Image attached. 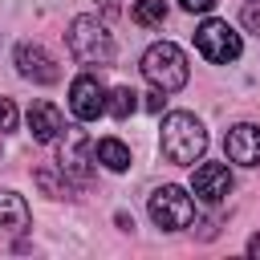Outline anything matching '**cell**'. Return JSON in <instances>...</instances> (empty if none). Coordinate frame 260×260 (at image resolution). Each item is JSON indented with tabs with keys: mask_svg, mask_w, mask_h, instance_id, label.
Returning a JSON list of instances; mask_svg holds the SVG:
<instances>
[{
	"mask_svg": "<svg viewBox=\"0 0 260 260\" xmlns=\"http://www.w3.org/2000/svg\"><path fill=\"white\" fill-rule=\"evenodd\" d=\"M223 146H228V158H232V162H240V167H260V126H252V122L232 126L228 138H223Z\"/></svg>",
	"mask_w": 260,
	"mask_h": 260,
	"instance_id": "9",
	"label": "cell"
},
{
	"mask_svg": "<svg viewBox=\"0 0 260 260\" xmlns=\"http://www.w3.org/2000/svg\"><path fill=\"white\" fill-rule=\"evenodd\" d=\"M134 110H138V93H134L130 85H118V89L106 98V114H110V118H118V122H122V118H130Z\"/></svg>",
	"mask_w": 260,
	"mask_h": 260,
	"instance_id": "15",
	"label": "cell"
},
{
	"mask_svg": "<svg viewBox=\"0 0 260 260\" xmlns=\"http://www.w3.org/2000/svg\"><path fill=\"white\" fill-rule=\"evenodd\" d=\"M89 158H98L93 154V142H89V134L85 130H77V126H65V142H61V171L73 179V183H89Z\"/></svg>",
	"mask_w": 260,
	"mask_h": 260,
	"instance_id": "6",
	"label": "cell"
},
{
	"mask_svg": "<svg viewBox=\"0 0 260 260\" xmlns=\"http://www.w3.org/2000/svg\"><path fill=\"white\" fill-rule=\"evenodd\" d=\"M69 106H73V114H77L81 122H93L98 114H106V89L98 85L93 73L73 77V85H69Z\"/></svg>",
	"mask_w": 260,
	"mask_h": 260,
	"instance_id": "7",
	"label": "cell"
},
{
	"mask_svg": "<svg viewBox=\"0 0 260 260\" xmlns=\"http://www.w3.org/2000/svg\"><path fill=\"white\" fill-rule=\"evenodd\" d=\"M191 191H195L203 203H219V199H228V191H232V175H228V167H223V162H203V167H195Z\"/></svg>",
	"mask_w": 260,
	"mask_h": 260,
	"instance_id": "10",
	"label": "cell"
},
{
	"mask_svg": "<svg viewBox=\"0 0 260 260\" xmlns=\"http://www.w3.org/2000/svg\"><path fill=\"white\" fill-rule=\"evenodd\" d=\"M248 252H252V256H260V236H252V240H248Z\"/></svg>",
	"mask_w": 260,
	"mask_h": 260,
	"instance_id": "21",
	"label": "cell"
},
{
	"mask_svg": "<svg viewBox=\"0 0 260 260\" xmlns=\"http://www.w3.org/2000/svg\"><path fill=\"white\" fill-rule=\"evenodd\" d=\"M93 154H98V162H106L110 171H126V167H130V146H126L122 138H102V142L93 146Z\"/></svg>",
	"mask_w": 260,
	"mask_h": 260,
	"instance_id": "13",
	"label": "cell"
},
{
	"mask_svg": "<svg viewBox=\"0 0 260 260\" xmlns=\"http://www.w3.org/2000/svg\"><path fill=\"white\" fill-rule=\"evenodd\" d=\"M142 73H146V81H150L154 89L175 93V89L187 85V57H183L179 45L158 41V45H150V49L142 53Z\"/></svg>",
	"mask_w": 260,
	"mask_h": 260,
	"instance_id": "2",
	"label": "cell"
},
{
	"mask_svg": "<svg viewBox=\"0 0 260 260\" xmlns=\"http://www.w3.org/2000/svg\"><path fill=\"white\" fill-rule=\"evenodd\" d=\"M195 49L211 61V65H228V61H236L240 57V32H232V24L228 20H203L199 28H195Z\"/></svg>",
	"mask_w": 260,
	"mask_h": 260,
	"instance_id": "5",
	"label": "cell"
},
{
	"mask_svg": "<svg viewBox=\"0 0 260 260\" xmlns=\"http://www.w3.org/2000/svg\"><path fill=\"white\" fill-rule=\"evenodd\" d=\"M32 179H37V187H41L49 199H65V195H69V175L61 171V162H57V167H37Z\"/></svg>",
	"mask_w": 260,
	"mask_h": 260,
	"instance_id": "14",
	"label": "cell"
},
{
	"mask_svg": "<svg viewBox=\"0 0 260 260\" xmlns=\"http://www.w3.org/2000/svg\"><path fill=\"white\" fill-rule=\"evenodd\" d=\"M162 102H167V98H162V89L146 93V110H150V114H158V110H162Z\"/></svg>",
	"mask_w": 260,
	"mask_h": 260,
	"instance_id": "20",
	"label": "cell"
},
{
	"mask_svg": "<svg viewBox=\"0 0 260 260\" xmlns=\"http://www.w3.org/2000/svg\"><path fill=\"white\" fill-rule=\"evenodd\" d=\"M244 28L260 37V8H256V4H248V8H244Z\"/></svg>",
	"mask_w": 260,
	"mask_h": 260,
	"instance_id": "18",
	"label": "cell"
},
{
	"mask_svg": "<svg viewBox=\"0 0 260 260\" xmlns=\"http://www.w3.org/2000/svg\"><path fill=\"white\" fill-rule=\"evenodd\" d=\"M187 12H207V8H215V0H179Z\"/></svg>",
	"mask_w": 260,
	"mask_h": 260,
	"instance_id": "19",
	"label": "cell"
},
{
	"mask_svg": "<svg viewBox=\"0 0 260 260\" xmlns=\"http://www.w3.org/2000/svg\"><path fill=\"white\" fill-rule=\"evenodd\" d=\"M28 130H32L37 142H53L65 130V118H61V110L53 102H32L28 106Z\"/></svg>",
	"mask_w": 260,
	"mask_h": 260,
	"instance_id": "11",
	"label": "cell"
},
{
	"mask_svg": "<svg viewBox=\"0 0 260 260\" xmlns=\"http://www.w3.org/2000/svg\"><path fill=\"white\" fill-rule=\"evenodd\" d=\"M16 126V106L8 98H0V130H12Z\"/></svg>",
	"mask_w": 260,
	"mask_h": 260,
	"instance_id": "17",
	"label": "cell"
},
{
	"mask_svg": "<svg viewBox=\"0 0 260 260\" xmlns=\"http://www.w3.org/2000/svg\"><path fill=\"white\" fill-rule=\"evenodd\" d=\"M130 20H134V24H142V28H154V24H162V20H167V4H162V0H134Z\"/></svg>",
	"mask_w": 260,
	"mask_h": 260,
	"instance_id": "16",
	"label": "cell"
},
{
	"mask_svg": "<svg viewBox=\"0 0 260 260\" xmlns=\"http://www.w3.org/2000/svg\"><path fill=\"white\" fill-rule=\"evenodd\" d=\"M191 215H195V203H191V195H187L183 187L162 183V187L150 195V219H154L162 232H179V228H187Z\"/></svg>",
	"mask_w": 260,
	"mask_h": 260,
	"instance_id": "4",
	"label": "cell"
},
{
	"mask_svg": "<svg viewBox=\"0 0 260 260\" xmlns=\"http://www.w3.org/2000/svg\"><path fill=\"white\" fill-rule=\"evenodd\" d=\"M16 69H20L24 77L41 81V85H49V81L61 77V73H57V61H53L37 41H20V45H16Z\"/></svg>",
	"mask_w": 260,
	"mask_h": 260,
	"instance_id": "8",
	"label": "cell"
},
{
	"mask_svg": "<svg viewBox=\"0 0 260 260\" xmlns=\"http://www.w3.org/2000/svg\"><path fill=\"white\" fill-rule=\"evenodd\" d=\"M69 53L81 65H114V37L93 16H77L69 24Z\"/></svg>",
	"mask_w": 260,
	"mask_h": 260,
	"instance_id": "3",
	"label": "cell"
},
{
	"mask_svg": "<svg viewBox=\"0 0 260 260\" xmlns=\"http://www.w3.org/2000/svg\"><path fill=\"white\" fill-rule=\"evenodd\" d=\"M162 154L175 162V167H191L203 150H207V130H203V122L195 118V114H183V110H175V114H167L162 118Z\"/></svg>",
	"mask_w": 260,
	"mask_h": 260,
	"instance_id": "1",
	"label": "cell"
},
{
	"mask_svg": "<svg viewBox=\"0 0 260 260\" xmlns=\"http://www.w3.org/2000/svg\"><path fill=\"white\" fill-rule=\"evenodd\" d=\"M28 223V203L16 191H0V228H24Z\"/></svg>",
	"mask_w": 260,
	"mask_h": 260,
	"instance_id": "12",
	"label": "cell"
}]
</instances>
